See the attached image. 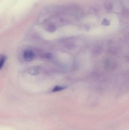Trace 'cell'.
I'll return each mask as SVG.
<instances>
[{"label": "cell", "instance_id": "6da1fadb", "mask_svg": "<svg viewBox=\"0 0 129 130\" xmlns=\"http://www.w3.org/2000/svg\"><path fill=\"white\" fill-rule=\"evenodd\" d=\"M35 56L34 52L30 50H26L23 52V58L27 61H32L34 60Z\"/></svg>", "mask_w": 129, "mask_h": 130}, {"label": "cell", "instance_id": "7a4b0ae2", "mask_svg": "<svg viewBox=\"0 0 129 130\" xmlns=\"http://www.w3.org/2000/svg\"><path fill=\"white\" fill-rule=\"evenodd\" d=\"M40 72V69L37 67H33L28 69V73L30 75H38Z\"/></svg>", "mask_w": 129, "mask_h": 130}, {"label": "cell", "instance_id": "3957f363", "mask_svg": "<svg viewBox=\"0 0 129 130\" xmlns=\"http://www.w3.org/2000/svg\"><path fill=\"white\" fill-rule=\"evenodd\" d=\"M104 5L106 10L110 11L112 10L113 8V4L112 2L109 0H106L104 2Z\"/></svg>", "mask_w": 129, "mask_h": 130}, {"label": "cell", "instance_id": "277c9868", "mask_svg": "<svg viewBox=\"0 0 129 130\" xmlns=\"http://www.w3.org/2000/svg\"><path fill=\"white\" fill-rule=\"evenodd\" d=\"M7 59V56L5 55H2L0 56V70L2 69Z\"/></svg>", "mask_w": 129, "mask_h": 130}, {"label": "cell", "instance_id": "5b68a950", "mask_svg": "<svg viewBox=\"0 0 129 130\" xmlns=\"http://www.w3.org/2000/svg\"><path fill=\"white\" fill-rule=\"evenodd\" d=\"M57 29V27L53 24H50L48 25L46 27L47 31L50 32H53Z\"/></svg>", "mask_w": 129, "mask_h": 130}, {"label": "cell", "instance_id": "8992f818", "mask_svg": "<svg viewBox=\"0 0 129 130\" xmlns=\"http://www.w3.org/2000/svg\"><path fill=\"white\" fill-rule=\"evenodd\" d=\"M65 89V87L64 86H57L55 87L52 90V91L54 92L58 91H61Z\"/></svg>", "mask_w": 129, "mask_h": 130}, {"label": "cell", "instance_id": "52a82bcc", "mask_svg": "<svg viewBox=\"0 0 129 130\" xmlns=\"http://www.w3.org/2000/svg\"><path fill=\"white\" fill-rule=\"evenodd\" d=\"M102 24L103 25H105V26H108L110 25V22L107 19H104L102 21Z\"/></svg>", "mask_w": 129, "mask_h": 130}, {"label": "cell", "instance_id": "ba28073f", "mask_svg": "<svg viewBox=\"0 0 129 130\" xmlns=\"http://www.w3.org/2000/svg\"><path fill=\"white\" fill-rule=\"evenodd\" d=\"M44 58H50L51 57V55L50 53H46L44 55Z\"/></svg>", "mask_w": 129, "mask_h": 130}]
</instances>
